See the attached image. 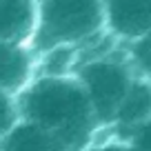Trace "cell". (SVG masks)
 Listing matches in <instances>:
<instances>
[{"mask_svg":"<svg viewBox=\"0 0 151 151\" xmlns=\"http://www.w3.org/2000/svg\"><path fill=\"white\" fill-rule=\"evenodd\" d=\"M18 116L36 124L62 151H85L98 138L100 127L76 78H36L16 96Z\"/></svg>","mask_w":151,"mask_h":151,"instance_id":"obj_1","label":"cell"},{"mask_svg":"<svg viewBox=\"0 0 151 151\" xmlns=\"http://www.w3.org/2000/svg\"><path fill=\"white\" fill-rule=\"evenodd\" d=\"M104 33V2L100 0H42L36 2L31 51L42 53L58 45L80 47Z\"/></svg>","mask_w":151,"mask_h":151,"instance_id":"obj_2","label":"cell"},{"mask_svg":"<svg viewBox=\"0 0 151 151\" xmlns=\"http://www.w3.org/2000/svg\"><path fill=\"white\" fill-rule=\"evenodd\" d=\"M73 78L80 82L87 100L91 104V111L96 116V122L100 129L111 127L116 111L122 102L131 80L136 78L124 47L120 45L109 56L91 60L76 69Z\"/></svg>","mask_w":151,"mask_h":151,"instance_id":"obj_3","label":"cell"},{"mask_svg":"<svg viewBox=\"0 0 151 151\" xmlns=\"http://www.w3.org/2000/svg\"><path fill=\"white\" fill-rule=\"evenodd\" d=\"M151 31V0L104 2V33L118 45H131Z\"/></svg>","mask_w":151,"mask_h":151,"instance_id":"obj_4","label":"cell"},{"mask_svg":"<svg viewBox=\"0 0 151 151\" xmlns=\"http://www.w3.org/2000/svg\"><path fill=\"white\" fill-rule=\"evenodd\" d=\"M36 80V53L29 45H0V91L18 96Z\"/></svg>","mask_w":151,"mask_h":151,"instance_id":"obj_5","label":"cell"},{"mask_svg":"<svg viewBox=\"0 0 151 151\" xmlns=\"http://www.w3.org/2000/svg\"><path fill=\"white\" fill-rule=\"evenodd\" d=\"M149 118H151V80L136 76L129 85L127 93H124L122 102H120L118 111H116L111 127L107 129L113 131V138L124 140V136L131 129L147 122Z\"/></svg>","mask_w":151,"mask_h":151,"instance_id":"obj_6","label":"cell"},{"mask_svg":"<svg viewBox=\"0 0 151 151\" xmlns=\"http://www.w3.org/2000/svg\"><path fill=\"white\" fill-rule=\"evenodd\" d=\"M36 29V2H0V45H29Z\"/></svg>","mask_w":151,"mask_h":151,"instance_id":"obj_7","label":"cell"},{"mask_svg":"<svg viewBox=\"0 0 151 151\" xmlns=\"http://www.w3.org/2000/svg\"><path fill=\"white\" fill-rule=\"evenodd\" d=\"M78 67V47L58 45L36 56V78H73Z\"/></svg>","mask_w":151,"mask_h":151,"instance_id":"obj_8","label":"cell"},{"mask_svg":"<svg viewBox=\"0 0 151 151\" xmlns=\"http://www.w3.org/2000/svg\"><path fill=\"white\" fill-rule=\"evenodd\" d=\"M0 151H58V145L36 124L20 120L0 140Z\"/></svg>","mask_w":151,"mask_h":151,"instance_id":"obj_9","label":"cell"},{"mask_svg":"<svg viewBox=\"0 0 151 151\" xmlns=\"http://www.w3.org/2000/svg\"><path fill=\"white\" fill-rule=\"evenodd\" d=\"M124 51H127L133 73L138 78L151 80V31L147 36H142L140 40H136V42L124 45Z\"/></svg>","mask_w":151,"mask_h":151,"instance_id":"obj_10","label":"cell"},{"mask_svg":"<svg viewBox=\"0 0 151 151\" xmlns=\"http://www.w3.org/2000/svg\"><path fill=\"white\" fill-rule=\"evenodd\" d=\"M18 122H20V116H18L16 98L0 91V140H2Z\"/></svg>","mask_w":151,"mask_h":151,"instance_id":"obj_11","label":"cell"},{"mask_svg":"<svg viewBox=\"0 0 151 151\" xmlns=\"http://www.w3.org/2000/svg\"><path fill=\"white\" fill-rule=\"evenodd\" d=\"M124 142L133 147V151H151V118L147 122L138 124L136 129L124 136Z\"/></svg>","mask_w":151,"mask_h":151,"instance_id":"obj_12","label":"cell"},{"mask_svg":"<svg viewBox=\"0 0 151 151\" xmlns=\"http://www.w3.org/2000/svg\"><path fill=\"white\" fill-rule=\"evenodd\" d=\"M85 151H133V147L118 138H107V140H93Z\"/></svg>","mask_w":151,"mask_h":151,"instance_id":"obj_13","label":"cell"},{"mask_svg":"<svg viewBox=\"0 0 151 151\" xmlns=\"http://www.w3.org/2000/svg\"><path fill=\"white\" fill-rule=\"evenodd\" d=\"M58 151H62V149H58Z\"/></svg>","mask_w":151,"mask_h":151,"instance_id":"obj_14","label":"cell"}]
</instances>
